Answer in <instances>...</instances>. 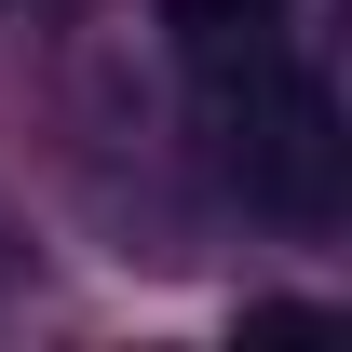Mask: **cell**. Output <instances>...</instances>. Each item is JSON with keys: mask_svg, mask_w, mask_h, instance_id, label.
<instances>
[{"mask_svg": "<svg viewBox=\"0 0 352 352\" xmlns=\"http://www.w3.org/2000/svg\"><path fill=\"white\" fill-rule=\"evenodd\" d=\"M230 163H244L258 204L325 217V204H339V95H325V68L258 54V68H244V135H230Z\"/></svg>", "mask_w": 352, "mask_h": 352, "instance_id": "1", "label": "cell"}, {"mask_svg": "<svg viewBox=\"0 0 352 352\" xmlns=\"http://www.w3.org/2000/svg\"><path fill=\"white\" fill-rule=\"evenodd\" d=\"M163 28L204 82H244L258 54H285V0H163Z\"/></svg>", "mask_w": 352, "mask_h": 352, "instance_id": "2", "label": "cell"}]
</instances>
